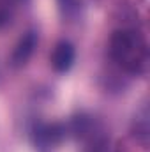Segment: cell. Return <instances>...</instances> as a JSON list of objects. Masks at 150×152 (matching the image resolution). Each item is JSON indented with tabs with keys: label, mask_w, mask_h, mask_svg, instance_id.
Listing matches in <instances>:
<instances>
[{
	"label": "cell",
	"mask_w": 150,
	"mask_h": 152,
	"mask_svg": "<svg viewBox=\"0 0 150 152\" xmlns=\"http://www.w3.org/2000/svg\"><path fill=\"white\" fill-rule=\"evenodd\" d=\"M88 152H110L106 138H103V136H101V138H95V140L92 142V147H90Z\"/></svg>",
	"instance_id": "obj_4"
},
{
	"label": "cell",
	"mask_w": 150,
	"mask_h": 152,
	"mask_svg": "<svg viewBox=\"0 0 150 152\" xmlns=\"http://www.w3.org/2000/svg\"><path fill=\"white\" fill-rule=\"evenodd\" d=\"M110 53L118 66L133 75L141 73L147 64L145 41L133 30H117L110 42Z\"/></svg>",
	"instance_id": "obj_1"
},
{
	"label": "cell",
	"mask_w": 150,
	"mask_h": 152,
	"mask_svg": "<svg viewBox=\"0 0 150 152\" xmlns=\"http://www.w3.org/2000/svg\"><path fill=\"white\" fill-rule=\"evenodd\" d=\"M5 21H7V14H5V12H2V11H0V25H4V23H5Z\"/></svg>",
	"instance_id": "obj_5"
},
{
	"label": "cell",
	"mask_w": 150,
	"mask_h": 152,
	"mask_svg": "<svg viewBox=\"0 0 150 152\" xmlns=\"http://www.w3.org/2000/svg\"><path fill=\"white\" fill-rule=\"evenodd\" d=\"M36 44H37V34L36 32H27L23 37L20 39V42L16 44L14 51H12V57H11V62L14 67H20L23 64H27V60L32 57L34 50H36Z\"/></svg>",
	"instance_id": "obj_3"
},
{
	"label": "cell",
	"mask_w": 150,
	"mask_h": 152,
	"mask_svg": "<svg viewBox=\"0 0 150 152\" xmlns=\"http://www.w3.org/2000/svg\"><path fill=\"white\" fill-rule=\"evenodd\" d=\"M74 46L67 41H60L51 55V66L57 73H67L74 64Z\"/></svg>",
	"instance_id": "obj_2"
}]
</instances>
